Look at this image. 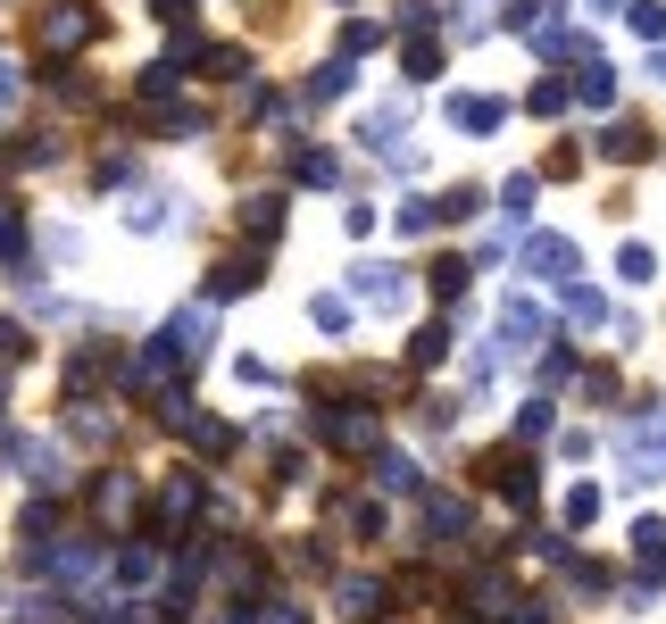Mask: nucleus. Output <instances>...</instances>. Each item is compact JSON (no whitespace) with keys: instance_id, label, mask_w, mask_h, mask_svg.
I'll list each match as a JSON object with an SVG mask.
<instances>
[{"instance_id":"f257e3e1","label":"nucleus","mask_w":666,"mask_h":624,"mask_svg":"<svg viewBox=\"0 0 666 624\" xmlns=\"http://www.w3.org/2000/svg\"><path fill=\"white\" fill-rule=\"evenodd\" d=\"M350 300L375 308V317H400V308H408V266H392V259H359V266H350Z\"/></svg>"},{"instance_id":"f03ea898","label":"nucleus","mask_w":666,"mask_h":624,"mask_svg":"<svg viewBox=\"0 0 666 624\" xmlns=\"http://www.w3.org/2000/svg\"><path fill=\"white\" fill-rule=\"evenodd\" d=\"M525 275H542V284H575V275H583V250H575L567 233H525Z\"/></svg>"},{"instance_id":"7ed1b4c3","label":"nucleus","mask_w":666,"mask_h":624,"mask_svg":"<svg viewBox=\"0 0 666 624\" xmlns=\"http://www.w3.org/2000/svg\"><path fill=\"white\" fill-rule=\"evenodd\" d=\"M542 333H550V317H542V308L533 300H500V359H525V350H542Z\"/></svg>"},{"instance_id":"20e7f679","label":"nucleus","mask_w":666,"mask_h":624,"mask_svg":"<svg viewBox=\"0 0 666 624\" xmlns=\"http://www.w3.org/2000/svg\"><path fill=\"white\" fill-rule=\"evenodd\" d=\"M317 434L334 441V450H375L383 425H375V408H325V416H317Z\"/></svg>"},{"instance_id":"39448f33","label":"nucleus","mask_w":666,"mask_h":624,"mask_svg":"<svg viewBox=\"0 0 666 624\" xmlns=\"http://www.w3.org/2000/svg\"><path fill=\"white\" fill-rule=\"evenodd\" d=\"M334 600H342V616L375 624L383 607H392V583H383V574H342V583H334Z\"/></svg>"},{"instance_id":"423d86ee","label":"nucleus","mask_w":666,"mask_h":624,"mask_svg":"<svg viewBox=\"0 0 666 624\" xmlns=\"http://www.w3.org/2000/svg\"><path fill=\"white\" fill-rule=\"evenodd\" d=\"M400 133H408V100H383V109L359 117V142H367V151H392Z\"/></svg>"},{"instance_id":"0eeeda50","label":"nucleus","mask_w":666,"mask_h":624,"mask_svg":"<svg viewBox=\"0 0 666 624\" xmlns=\"http://www.w3.org/2000/svg\"><path fill=\"white\" fill-rule=\"evenodd\" d=\"M575 100H583V109H616V67H609V58H583V76H575Z\"/></svg>"},{"instance_id":"6e6552de","label":"nucleus","mask_w":666,"mask_h":624,"mask_svg":"<svg viewBox=\"0 0 666 624\" xmlns=\"http://www.w3.org/2000/svg\"><path fill=\"white\" fill-rule=\"evenodd\" d=\"M441 117H450L458 133H500V125H509V109H500V100H450Z\"/></svg>"},{"instance_id":"1a4fd4ad","label":"nucleus","mask_w":666,"mask_h":624,"mask_svg":"<svg viewBox=\"0 0 666 624\" xmlns=\"http://www.w3.org/2000/svg\"><path fill=\"white\" fill-rule=\"evenodd\" d=\"M242 226H250V242H275V233H284V200H275V191L242 200Z\"/></svg>"},{"instance_id":"9d476101","label":"nucleus","mask_w":666,"mask_h":624,"mask_svg":"<svg viewBox=\"0 0 666 624\" xmlns=\"http://www.w3.org/2000/svg\"><path fill=\"white\" fill-rule=\"evenodd\" d=\"M600 158H616V167H625V158H649V125H609L600 133Z\"/></svg>"},{"instance_id":"9b49d317","label":"nucleus","mask_w":666,"mask_h":624,"mask_svg":"<svg viewBox=\"0 0 666 624\" xmlns=\"http://www.w3.org/2000/svg\"><path fill=\"white\" fill-rule=\"evenodd\" d=\"M425 525H434V541H441V533H467L476 516H467V500H458V492H434V500H425Z\"/></svg>"},{"instance_id":"f8f14e48","label":"nucleus","mask_w":666,"mask_h":624,"mask_svg":"<svg viewBox=\"0 0 666 624\" xmlns=\"http://www.w3.org/2000/svg\"><path fill=\"white\" fill-rule=\"evenodd\" d=\"M250 284H259V259H226L209 275V300H233V292H250Z\"/></svg>"},{"instance_id":"ddd939ff","label":"nucleus","mask_w":666,"mask_h":624,"mask_svg":"<svg viewBox=\"0 0 666 624\" xmlns=\"http://www.w3.org/2000/svg\"><path fill=\"white\" fill-rule=\"evenodd\" d=\"M633 558H649V574H666V525L658 516H633Z\"/></svg>"},{"instance_id":"4468645a","label":"nucleus","mask_w":666,"mask_h":624,"mask_svg":"<svg viewBox=\"0 0 666 624\" xmlns=\"http://www.w3.org/2000/svg\"><path fill=\"white\" fill-rule=\"evenodd\" d=\"M450 34H458V42L492 34V0H450Z\"/></svg>"},{"instance_id":"2eb2a0df","label":"nucleus","mask_w":666,"mask_h":624,"mask_svg":"<svg viewBox=\"0 0 666 624\" xmlns=\"http://www.w3.org/2000/svg\"><path fill=\"white\" fill-rule=\"evenodd\" d=\"M167 217H175V200H167V191H142V200L125 208V226H133V233H159Z\"/></svg>"},{"instance_id":"dca6fc26","label":"nucleus","mask_w":666,"mask_h":624,"mask_svg":"<svg viewBox=\"0 0 666 624\" xmlns=\"http://www.w3.org/2000/svg\"><path fill=\"white\" fill-rule=\"evenodd\" d=\"M184 441H192V450H233V425H217V416H184Z\"/></svg>"},{"instance_id":"f3484780","label":"nucleus","mask_w":666,"mask_h":624,"mask_svg":"<svg viewBox=\"0 0 666 624\" xmlns=\"http://www.w3.org/2000/svg\"><path fill=\"white\" fill-rule=\"evenodd\" d=\"M200 67H209L217 84H242V76H250V58L233 51V42H209V51H200Z\"/></svg>"},{"instance_id":"a211bd4d","label":"nucleus","mask_w":666,"mask_h":624,"mask_svg":"<svg viewBox=\"0 0 666 624\" xmlns=\"http://www.w3.org/2000/svg\"><path fill=\"white\" fill-rule=\"evenodd\" d=\"M591 516H600V492H591V483H575V492L558 500V525H567V533H583Z\"/></svg>"},{"instance_id":"6ab92c4d","label":"nucleus","mask_w":666,"mask_h":624,"mask_svg":"<svg viewBox=\"0 0 666 624\" xmlns=\"http://www.w3.org/2000/svg\"><path fill=\"white\" fill-rule=\"evenodd\" d=\"M625 25L642 42H666V0H625Z\"/></svg>"},{"instance_id":"aec40b11","label":"nucleus","mask_w":666,"mask_h":624,"mask_svg":"<svg viewBox=\"0 0 666 624\" xmlns=\"http://www.w3.org/2000/svg\"><path fill=\"white\" fill-rule=\"evenodd\" d=\"M375 474H383V492H417V483H425L417 458H400V450H383V458H375Z\"/></svg>"},{"instance_id":"412c9836","label":"nucleus","mask_w":666,"mask_h":624,"mask_svg":"<svg viewBox=\"0 0 666 624\" xmlns=\"http://www.w3.org/2000/svg\"><path fill=\"white\" fill-rule=\"evenodd\" d=\"M450 359V325H425L417 341H408V366H441Z\"/></svg>"},{"instance_id":"4be33fe9","label":"nucleus","mask_w":666,"mask_h":624,"mask_svg":"<svg viewBox=\"0 0 666 624\" xmlns=\"http://www.w3.org/2000/svg\"><path fill=\"white\" fill-rule=\"evenodd\" d=\"M350 92V58H325L317 76H308V100H342Z\"/></svg>"},{"instance_id":"5701e85b","label":"nucleus","mask_w":666,"mask_h":624,"mask_svg":"<svg viewBox=\"0 0 666 624\" xmlns=\"http://www.w3.org/2000/svg\"><path fill=\"white\" fill-rule=\"evenodd\" d=\"M400 67H408V84H425V76L441 67V42H434V34H417L408 51H400Z\"/></svg>"},{"instance_id":"b1692460","label":"nucleus","mask_w":666,"mask_h":624,"mask_svg":"<svg viewBox=\"0 0 666 624\" xmlns=\"http://www.w3.org/2000/svg\"><path fill=\"white\" fill-rule=\"evenodd\" d=\"M616 275H625V284H649V275H658V250H649V242H625V250H616Z\"/></svg>"},{"instance_id":"393cba45","label":"nucleus","mask_w":666,"mask_h":624,"mask_svg":"<svg viewBox=\"0 0 666 624\" xmlns=\"http://www.w3.org/2000/svg\"><path fill=\"white\" fill-rule=\"evenodd\" d=\"M567 317L575 325H609V300H600L591 284H567Z\"/></svg>"},{"instance_id":"a878e982","label":"nucleus","mask_w":666,"mask_h":624,"mask_svg":"<svg viewBox=\"0 0 666 624\" xmlns=\"http://www.w3.org/2000/svg\"><path fill=\"white\" fill-rule=\"evenodd\" d=\"M392 226H400V233H434V226H441V208H434V200H400V208H392Z\"/></svg>"},{"instance_id":"bb28decb","label":"nucleus","mask_w":666,"mask_h":624,"mask_svg":"<svg viewBox=\"0 0 666 624\" xmlns=\"http://www.w3.org/2000/svg\"><path fill=\"white\" fill-rule=\"evenodd\" d=\"M467 600H476V616H509V583H500V574H476Z\"/></svg>"},{"instance_id":"cd10ccee","label":"nucleus","mask_w":666,"mask_h":624,"mask_svg":"<svg viewBox=\"0 0 666 624\" xmlns=\"http://www.w3.org/2000/svg\"><path fill=\"white\" fill-rule=\"evenodd\" d=\"M567 100H575V92L550 76V84H533V92H525V109H533V117H567Z\"/></svg>"},{"instance_id":"c85d7f7f","label":"nucleus","mask_w":666,"mask_h":624,"mask_svg":"<svg viewBox=\"0 0 666 624\" xmlns=\"http://www.w3.org/2000/svg\"><path fill=\"white\" fill-rule=\"evenodd\" d=\"M292 175H301V184H334V151H292Z\"/></svg>"},{"instance_id":"c756f323","label":"nucleus","mask_w":666,"mask_h":624,"mask_svg":"<svg viewBox=\"0 0 666 624\" xmlns=\"http://www.w3.org/2000/svg\"><path fill=\"white\" fill-rule=\"evenodd\" d=\"M308 317H317L325 333H342V325H350V300H342V292H317V300H308Z\"/></svg>"},{"instance_id":"7c9ffc66","label":"nucleus","mask_w":666,"mask_h":624,"mask_svg":"<svg viewBox=\"0 0 666 624\" xmlns=\"http://www.w3.org/2000/svg\"><path fill=\"white\" fill-rule=\"evenodd\" d=\"M542 25H550V0H516L509 9V34H542Z\"/></svg>"},{"instance_id":"2f4dec72","label":"nucleus","mask_w":666,"mask_h":624,"mask_svg":"<svg viewBox=\"0 0 666 624\" xmlns=\"http://www.w3.org/2000/svg\"><path fill=\"white\" fill-rule=\"evenodd\" d=\"M467 275H476L467 259H441V266H434V292H441V300H458V292H467Z\"/></svg>"},{"instance_id":"473e14b6","label":"nucleus","mask_w":666,"mask_h":624,"mask_svg":"<svg viewBox=\"0 0 666 624\" xmlns=\"http://www.w3.org/2000/svg\"><path fill=\"white\" fill-rule=\"evenodd\" d=\"M434 208H441V217H476V208H483V191H476V184H450Z\"/></svg>"},{"instance_id":"72a5a7b5","label":"nucleus","mask_w":666,"mask_h":624,"mask_svg":"<svg viewBox=\"0 0 666 624\" xmlns=\"http://www.w3.org/2000/svg\"><path fill=\"white\" fill-rule=\"evenodd\" d=\"M516 434H525V441L550 434V399H525V408H516Z\"/></svg>"},{"instance_id":"f704fd0d","label":"nucleus","mask_w":666,"mask_h":624,"mask_svg":"<svg viewBox=\"0 0 666 624\" xmlns=\"http://www.w3.org/2000/svg\"><path fill=\"white\" fill-rule=\"evenodd\" d=\"M500 200H509V217L525 226V208H533V175H509V191H500Z\"/></svg>"},{"instance_id":"c9c22d12","label":"nucleus","mask_w":666,"mask_h":624,"mask_svg":"<svg viewBox=\"0 0 666 624\" xmlns=\"http://www.w3.org/2000/svg\"><path fill=\"white\" fill-rule=\"evenodd\" d=\"M375 42H383V25H367V18L342 25V51H375Z\"/></svg>"},{"instance_id":"e433bc0d","label":"nucleus","mask_w":666,"mask_h":624,"mask_svg":"<svg viewBox=\"0 0 666 624\" xmlns=\"http://www.w3.org/2000/svg\"><path fill=\"white\" fill-rule=\"evenodd\" d=\"M192 508H200V483H192V474H184V483H167V516H192Z\"/></svg>"},{"instance_id":"4c0bfd02","label":"nucleus","mask_w":666,"mask_h":624,"mask_svg":"<svg viewBox=\"0 0 666 624\" xmlns=\"http://www.w3.org/2000/svg\"><path fill=\"white\" fill-rule=\"evenodd\" d=\"M450 416H458L450 399H425V408H417V425H425V434H450Z\"/></svg>"},{"instance_id":"58836bf2","label":"nucleus","mask_w":666,"mask_h":624,"mask_svg":"<svg viewBox=\"0 0 666 624\" xmlns=\"http://www.w3.org/2000/svg\"><path fill=\"white\" fill-rule=\"evenodd\" d=\"M509 624H550V607H542V600H525V607H516Z\"/></svg>"},{"instance_id":"ea45409f","label":"nucleus","mask_w":666,"mask_h":624,"mask_svg":"<svg viewBox=\"0 0 666 624\" xmlns=\"http://www.w3.org/2000/svg\"><path fill=\"white\" fill-rule=\"evenodd\" d=\"M259 624H308V616H301L292 600H275V616H259Z\"/></svg>"},{"instance_id":"a19ab883","label":"nucleus","mask_w":666,"mask_h":624,"mask_svg":"<svg viewBox=\"0 0 666 624\" xmlns=\"http://www.w3.org/2000/svg\"><path fill=\"white\" fill-rule=\"evenodd\" d=\"M226 624H259V616H250V607H233V616H226Z\"/></svg>"},{"instance_id":"79ce46f5","label":"nucleus","mask_w":666,"mask_h":624,"mask_svg":"<svg viewBox=\"0 0 666 624\" xmlns=\"http://www.w3.org/2000/svg\"><path fill=\"white\" fill-rule=\"evenodd\" d=\"M583 9H625V0H583Z\"/></svg>"},{"instance_id":"37998d69","label":"nucleus","mask_w":666,"mask_h":624,"mask_svg":"<svg viewBox=\"0 0 666 624\" xmlns=\"http://www.w3.org/2000/svg\"><path fill=\"white\" fill-rule=\"evenodd\" d=\"M658 84H666V51H658Z\"/></svg>"}]
</instances>
